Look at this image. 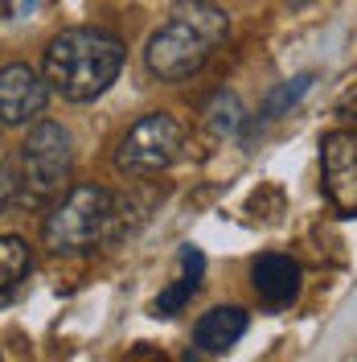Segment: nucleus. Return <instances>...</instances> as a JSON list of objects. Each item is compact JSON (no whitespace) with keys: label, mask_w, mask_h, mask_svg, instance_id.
<instances>
[{"label":"nucleus","mask_w":357,"mask_h":362,"mask_svg":"<svg viewBox=\"0 0 357 362\" xmlns=\"http://www.w3.org/2000/svg\"><path fill=\"white\" fill-rule=\"evenodd\" d=\"M181 264H185V276L181 280H173L164 293L157 296V317H177L189 300H193V293L201 288V272H205V255H201L198 247H181Z\"/></svg>","instance_id":"9b49d317"},{"label":"nucleus","mask_w":357,"mask_h":362,"mask_svg":"<svg viewBox=\"0 0 357 362\" xmlns=\"http://www.w3.org/2000/svg\"><path fill=\"white\" fill-rule=\"evenodd\" d=\"M205 119H210V128H214L218 136H230L238 124H243V103H238V95L218 90V95L210 99V107H205Z\"/></svg>","instance_id":"f8f14e48"},{"label":"nucleus","mask_w":357,"mask_h":362,"mask_svg":"<svg viewBox=\"0 0 357 362\" xmlns=\"http://www.w3.org/2000/svg\"><path fill=\"white\" fill-rule=\"evenodd\" d=\"M181 153H185V124L169 112H152L128 128V136L119 140L115 165L128 177H157L177 165Z\"/></svg>","instance_id":"39448f33"},{"label":"nucleus","mask_w":357,"mask_h":362,"mask_svg":"<svg viewBox=\"0 0 357 362\" xmlns=\"http://www.w3.org/2000/svg\"><path fill=\"white\" fill-rule=\"evenodd\" d=\"M291 8H304V4H313V0H288Z\"/></svg>","instance_id":"2eb2a0df"},{"label":"nucleus","mask_w":357,"mask_h":362,"mask_svg":"<svg viewBox=\"0 0 357 362\" xmlns=\"http://www.w3.org/2000/svg\"><path fill=\"white\" fill-rule=\"evenodd\" d=\"M123 70V42L107 29L74 25L49 37L42 58V74L54 95L66 103H90L111 87Z\"/></svg>","instance_id":"f257e3e1"},{"label":"nucleus","mask_w":357,"mask_h":362,"mask_svg":"<svg viewBox=\"0 0 357 362\" xmlns=\"http://www.w3.org/2000/svg\"><path fill=\"white\" fill-rule=\"evenodd\" d=\"M17 189H21V177L13 173V165L0 157V214H8V206L17 202Z\"/></svg>","instance_id":"4468645a"},{"label":"nucleus","mask_w":357,"mask_h":362,"mask_svg":"<svg viewBox=\"0 0 357 362\" xmlns=\"http://www.w3.org/2000/svg\"><path fill=\"white\" fill-rule=\"evenodd\" d=\"M74 144L58 119H37L21 140V194L25 202H54L70 181Z\"/></svg>","instance_id":"20e7f679"},{"label":"nucleus","mask_w":357,"mask_h":362,"mask_svg":"<svg viewBox=\"0 0 357 362\" xmlns=\"http://www.w3.org/2000/svg\"><path fill=\"white\" fill-rule=\"evenodd\" d=\"M320 177L325 194L337 206V214L353 218L357 214V132L337 128L320 140Z\"/></svg>","instance_id":"423d86ee"},{"label":"nucleus","mask_w":357,"mask_h":362,"mask_svg":"<svg viewBox=\"0 0 357 362\" xmlns=\"http://www.w3.org/2000/svg\"><path fill=\"white\" fill-rule=\"evenodd\" d=\"M115 218L119 206L103 185H74L66 189L62 202H54V210L42 223V243L54 255H70V251H87L95 243H103L107 235H115Z\"/></svg>","instance_id":"7ed1b4c3"},{"label":"nucleus","mask_w":357,"mask_h":362,"mask_svg":"<svg viewBox=\"0 0 357 362\" xmlns=\"http://www.w3.org/2000/svg\"><path fill=\"white\" fill-rule=\"evenodd\" d=\"M29 4H37V0H25V8H29Z\"/></svg>","instance_id":"dca6fc26"},{"label":"nucleus","mask_w":357,"mask_h":362,"mask_svg":"<svg viewBox=\"0 0 357 362\" xmlns=\"http://www.w3.org/2000/svg\"><path fill=\"white\" fill-rule=\"evenodd\" d=\"M308 87H313V70H304V74H296L291 83L275 87L267 95V103H263V119H275V115H284L288 107H296V103L308 95Z\"/></svg>","instance_id":"ddd939ff"},{"label":"nucleus","mask_w":357,"mask_h":362,"mask_svg":"<svg viewBox=\"0 0 357 362\" xmlns=\"http://www.w3.org/2000/svg\"><path fill=\"white\" fill-rule=\"evenodd\" d=\"M300 264L291 259V255H259L255 264H250V284H255V293H259V300L263 305H271V309H284V305H291L296 296H300Z\"/></svg>","instance_id":"6e6552de"},{"label":"nucleus","mask_w":357,"mask_h":362,"mask_svg":"<svg viewBox=\"0 0 357 362\" xmlns=\"http://www.w3.org/2000/svg\"><path fill=\"white\" fill-rule=\"evenodd\" d=\"M45 103H49V83L42 70H33L29 62H13L0 70V124L21 128L45 112Z\"/></svg>","instance_id":"0eeeda50"},{"label":"nucleus","mask_w":357,"mask_h":362,"mask_svg":"<svg viewBox=\"0 0 357 362\" xmlns=\"http://www.w3.org/2000/svg\"><path fill=\"white\" fill-rule=\"evenodd\" d=\"M152 362H164V358H152Z\"/></svg>","instance_id":"f3484780"},{"label":"nucleus","mask_w":357,"mask_h":362,"mask_svg":"<svg viewBox=\"0 0 357 362\" xmlns=\"http://www.w3.org/2000/svg\"><path fill=\"white\" fill-rule=\"evenodd\" d=\"M246 325H250V317L238 305H218V309L201 313V321L193 325V341L201 354H226L230 346H238Z\"/></svg>","instance_id":"1a4fd4ad"},{"label":"nucleus","mask_w":357,"mask_h":362,"mask_svg":"<svg viewBox=\"0 0 357 362\" xmlns=\"http://www.w3.org/2000/svg\"><path fill=\"white\" fill-rule=\"evenodd\" d=\"M226 33H230L226 8L210 0H177L169 8V21L144 45V66L160 83H185L210 62V54L226 42Z\"/></svg>","instance_id":"f03ea898"},{"label":"nucleus","mask_w":357,"mask_h":362,"mask_svg":"<svg viewBox=\"0 0 357 362\" xmlns=\"http://www.w3.org/2000/svg\"><path fill=\"white\" fill-rule=\"evenodd\" d=\"M0 362H4V358H0Z\"/></svg>","instance_id":"a211bd4d"},{"label":"nucleus","mask_w":357,"mask_h":362,"mask_svg":"<svg viewBox=\"0 0 357 362\" xmlns=\"http://www.w3.org/2000/svg\"><path fill=\"white\" fill-rule=\"evenodd\" d=\"M29 272H33L29 243L17 235H0V305H13L21 296Z\"/></svg>","instance_id":"9d476101"}]
</instances>
